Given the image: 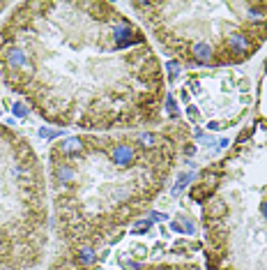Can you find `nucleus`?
I'll use <instances>...</instances> for the list:
<instances>
[{"label": "nucleus", "mask_w": 267, "mask_h": 270, "mask_svg": "<svg viewBox=\"0 0 267 270\" xmlns=\"http://www.w3.org/2000/svg\"><path fill=\"white\" fill-rule=\"evenodd\" d=\"M0 81L42 120L86 134L164 125L150 35L104 0H28L0 26Z\"/></svg>", "instance_id": "obj_1"}, {"label": "nucleus", "mask_w": 267, "mask_h": 270, "mask_svg": "<svg viewBox=\"0 0 267 270\" xmlns=\"http://www.w3.org/2000/svg\"><path fill=\"white\" fill-rule=\"evenodd\" d=\"M194 141L184 122L101 134H74L51 143L46 164L51 231L69 270H86L97 252L118 243L143 217Z\"/></svg>", "instance_id": "obj_2"}, {"label": "nucleus", "mask_w": 267, "mask_h": 270, "mask_svg": "<svg viewBox=\"0 0 267 270\" xmlns=\"http://www.w3.org/2000/svg\"><path fill=\"white\" fill-rule=\"evenodd\" d=\"M164 54L184 67H233L267 42V2L258 0H152L125 2Z\"/></svg>", "instance_id": "obj_3"}, {"label": "nucleus", "mask_w": 267, "mask_h": 270, "mask_svg": "<svg viewBox=\"0 0 267 270\" xmlns=\"http://www.w3.org/2000/svg\"><path fill=\"white\" fill-rule=\"evenodd\" d=\"M189 194L203 206L207 270H267V176L258 164L233 153Z\"/></svg>", "instance_id": "obj_4"}, {"label": "nucleus", "mask_w": 267, "mask_h": 270, "mask_svg": "<svg viewBox=\"0 0 267 270\" xmlns=\"http://www.w3.org/2000/svg\"><path fill=\"white\" fill-rule=\"evenodd\" d=\"M46 166L33 141L0 122V270H33L51 240Z\"/></svg>", "instance_id": "obj_5"}, {"label": "nucleus", "mask_w": 267, "mask_h": 270, "mask_svg": "<svg viewBox=\"0 0 267 270\" xmlns=\"http://www.w3.org/2000/svg\"><path fill=\"white\" fill-rule=\"evenodd\" d=\"M140 270H200L198 264L194 261H171V264H152Z\"/></svg>", "instance_id": "obj_6"}, {"label": "nucleus", "mask_w": 267, "mask_h": 270, "mask_svg": "<svg viewBox=\"0 0 267 270\" xmlns=\"http://www.w3.org/2000/svg\"><path fill=\"white\" fill-rule=\"evenodd\" d=\"M16 115H26V107H23V104H16Z\"/></svg>", "instance_id": "obj_7"}, {"label": "nucleus", "mask_w": 267, "mask_h": 270, "mask_svg": "<svg viewBox=\"0 0 267 270\" xmlns=\"http://www.w3.org/2000/svg\"><path fill=\"white\" fill-rule=\"evenodd\" d=\"M5 9H12V5L9 2H0V12H5Z\"/></svg>", "instance_id": "obj_8"}, {"label": "nucleus", "mask_w": 267, "mask_h": 270, "mask_svg": "<svg viewBox=\"0 0 267 270\" xmlns=\"http://www.w3.org/2000/svg\"><path fill=\"white\" fill-rule=\"evenodd\" d=\"M0 90H2V81H0Z\"/></svg>", "instance_id": "obj_9"}]
</instances>
